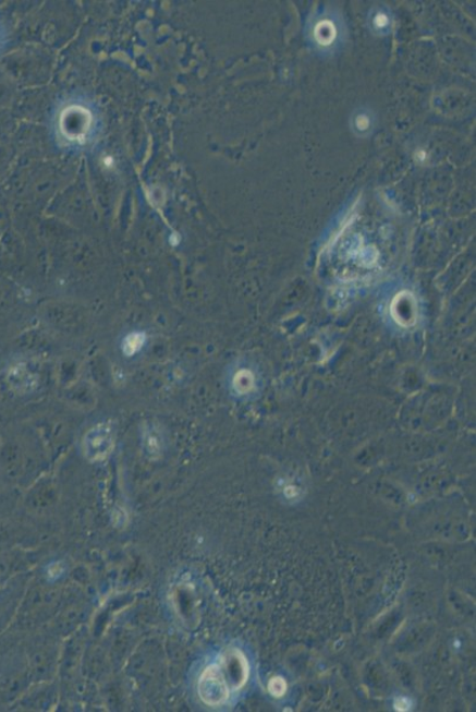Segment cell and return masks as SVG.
Wrapping results in <instances>:
<instances>
[{"label":"cell","instance_id":"cell-1","mask_svg":"<svg viewBox=\"0 0 476 712\" xmlns=\"http://www.w3.org/2000/svg\"><path fill=\"white\" fill-rule=\"evenodd\" d=\"M200 700L209 707H219L228 701L229 683L221 665H210L203 671L198 681Z\"/></svg>","mask_w":476,"mask_h":712},{"label":"cell","instance_id":"cell-2","mask_svg":"<svg viewBox=\"0 0 476 712\" xmlns=\"http://www.w3.org/2000/svg\"><path fill=\"white\" fill-rule=\"evenodd\" d=\"M114 448V426L110 422L99 423L85 436L84 450L90 461H102Z\"/></svg>","mask_w":476,"mask_h":712},{"label":"cell","instance_id":"cell-3","mask_svg":"<svg viewBox=\"0 0 476 712\" xmlns=\"http://www.w3.org/2000/svg\"><path fill=\"white\" fill-rule=\"evenodd\" d=\"M222 669L231 688L240 690L247 683L249 677V664L246 655L235 650L228 652L222 657Z\"/></svg>","mask_w":476,"mask_h":712},{"label":"cell","instance_id":"cell-4","mask_svg":"<svg viewBox=\"0 0 476 712\" xmlns=\"http://www.w3.org/2000/svg\"><path fill=\"white\" fill-rule=\"evenodd\" d=\"M146 343V334L144 331H132L122 340V353L127 358L137 355Z\"/></svg>","mask_w":476,"mask_h":712},{"label":"cell","instance_id":"cell-5","mask_svg":"<svg viewBox=\"0 0 476 712\" xmlns=\"http://www.w3.org/2000/svg\"><path fill=\"white\" fill-rule=\"evenodd\" d=\"M316 41L322 47H329L337 37L335 25L331 21H321L315 28Z\"/></svg>","mask_w":476,"mask_h":712},{"label":"cell","instance_id":"cell-6","mask_svg":"<svg viewBox=\"0 0 476 712\" xmlns=\"http://www.w3.org/2000/svg\"><path fill=\"white\" fill-rule=\"evenodd\" d=\"M373 120L369 113L359 112L355 118H353V128H355V131H357L359 134L369 132Z\"/></svg>","mask_w":476,"mask_h":712},{"label":"cell","instance_id":"cell-7","mask_svg":"<svg viewBox=\"0 0 476 712\" xmlns=\"http://www.w3.org/2000/svg\"><path fill=\"white\" fill-rule=\"evenodd\" d=\"M268 691L276 698H281L288 692V683L281 677L271 678L268 683Z\"/></svg>","mask_w":476,"mask_h":712},{"label":"cell","instance_id":"cell-8","mask_svg":"<svg viewBox=\"0 0 476 712\" xmlns=\"http://www.w3.org/2000/svg\"><path fill=\"white\" fill-rule=\"evenodd\" d=\"M145 443L148 450L151 452H156L160 449L159 437L156 435V430L154 426H146Z\"/></svg>","mask_w":476,"mask_h":712},{"label":"cell","instance_id":"cell-9","mask_svg":"<svg viewBox=\"0 0 476 712\" xmlns=\"http://www.w3.org/2000/svg\"><path fill=\"white\" fill-rule=\"evenodd\" d=\"M374 26L377 32H385L389 28L390 19L385 12H378L374 17Z\"/></svg>","mask_w":476,"mask_h":712},{"label":"cell","instance_id":"cell-10","mask_svg":"<svg viewBox=\"0 0 476 712\" xmlns=\"http://www.w3.org/2000/svg\"><path fill=\"white\" fill-rule=\"evenodd\" d=\"M394 708H396L399 711H407L411 708V703L406 700V698L402 697L399 698L396 703H394Z\"/></svg>","mask_w":476,"mask_h":712}]
</instances>
